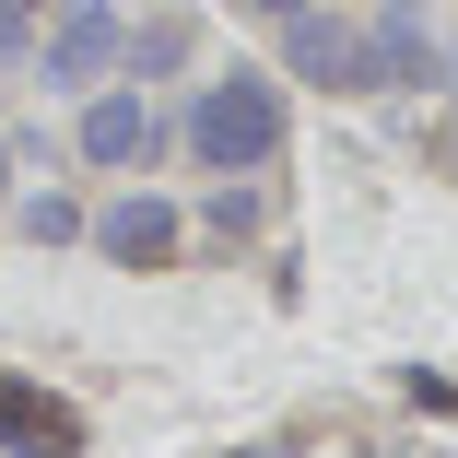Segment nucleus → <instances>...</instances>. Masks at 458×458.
Here are the masks:
<instances>
[{
    "label": "nucleus",
    "mask_w": 458,
    "mask_h": 458,
    "mask_svg": "<svg viewBox=\"0 0 458 458\" xmlns=\"http://www.w3.org/2000/svg\"><path fill=\"white\" fill-rule=\"evenodd\" d=\"M283 141H294V106H283V82L247 71V59L212 71L200 95H189V118H176V153H189L200 176H270Z\"/></svg>",
    "instance_id": "obj_1"
},
{
    "label": "nucleus",
    "mask_w": 458,
    "mask_h": 458,
    "mask_svg": "<svg viewBox=\"0 0 458 458\" xmlns=\"http://www.w3.org/2000/svg\"><path fill=\"white\" fill-rule=\"evenodd\" d=\"M118 0H59V13L36 24V47H24V82H47V95H95V82H118Z\"/></svg>",
    "instance_id": "obj_2"
},
{
    "label": "nucleus",
    "mask_w": 458,
    "mask_h": 458,
    "mask_svg": "<svg viewBox=\"0 0 458 458\" xmlns=\"http://www.w3.org/2000/svg\"><path fill=\"white\" fill-rule=\"evenodd\" d=\"M71 153L95 165V176H153V165L176 153V118H153L141 82H95L82 118H71Z\"/></svg>",
    "instance_id": "obj_3"
},
{
    "label": "nucleus",
    "mask_w": 458,
    "mask_h": 458,
    "mask_svg": "<svg viewBox=\"0 0 458 458\" xmlns=\"http://www.w3.org/2000/svg\"><path fill=\"white\" fill-rule=\"evenodd\" d=\"M82 247H95L106 270H176V247H189V212H176L165 189H141V176H130L118 200L82 212Z\"/></svg>",
    "instance_id": "obj_4"
},
{
    "label": "nucleus",
    "mask_w": 458,
    "mask_h": 458,
    "mask_svg": "<svg viewBox=\"0 0 458 458\" xmlns=\"http://www.w3.org/2000/svg\"><path fill=\"white\" fill-rule=\"evenodd\" d=\"M270 36H283V82H329V95H364V24H352V13H329V0H294Z\"/></svg>",
    "instance_id": "obj_5"
},
{
    "label": "nucleus",
    "mask_w": 458,
    "mask_h": 458,
    "mask_svg": "<svg viewBox=\"0 0 458 458\" xmlns=\"http://www.w3.org/2000/svg\"><path fill=\"white\" fill-rule=\"evenodd\" d=\"M435 13L423 0H377L364 13V95H435Z\"/></svg>",
    "instance_id": "obj_6"
},
{
    "label": "nucleus",
    "mask_w": 458,
    "mask_h": 458,
    "mask_svg": "<svg viewBox=\"0 0 458 458\" xmlns=\"http://www.w3.org/2000/svg\"><path fill=\"white\" fill-rule=\"evenodd\" d=\"M0 458H82V411L36 377H0Z\"/></svg>",
    "instance_id": "obj_7"
},
{
    "label": "nucleus",
    "mask_w": 458,
    "mask_h": 458,
    "mask_svg": "<svg viewBox=\"0 0 458 458\" xmlns=\"http://www.w3.org/2000/svg\"><path fill=\"white\" fill-rule=\"evenodd\" d=\"M189 59H200V13H153V24L118 36V82H141V95H153V82H176Z\"/></svg>",
    "instance_id": "obj_8"
},
{
    "label": "nucleus",
    "mask_w": 458,
    "mask_h": 458,
    "mask_svg": "<svg viewBox=\"0 0 458 458\" xmlns=\"http://www.w3.org/2000/svg\"><path fill=\"white\" fill-rule=\"evenodd\" d=\"M0 224H13L24 247H82V200H71V189H24Z\"/></svg>",
    "instance_id": "obj_9"
},
{
    "label": "nucleus",
    "mask_w": 458,
    "mask_h": 458,
    "mask_svg": "<svg viewBox=\"0 0 458 458\" xmlns=\"http://www.w3.org/2000/svg\"><path fill=\"white\" fill-rule=\"evenodd\" d=\"M200 235H224V247H247V235H259V176H224V189L200 200Z\"/></svg>",
    "instance_id": "obj_10"
},
{
    "label": "nucleus",
    "mask_w": 458,
    "mask_h": 458,
    "mask_svg": "<svg viewBox=\"0 0 458 458\" xmlns=\"http://www.w3.org/2000/svg\"><path fill=\"white\" fill-rule=\"evenodd\" d=\"M47 13H59V0H0V71H24V47H36Z\"/></svg>",
    "instance_id": "obj_11"
},
{
    "label": "nucleus",
    "mask_w": 458,
    "mask_h": 458,
    "mask_svg": "<svg viewBox=\"0 0 458 458\" xmlns=\"http://www.w3.org/2000/svg\"><path fill=\"white\" fill-rule=\"evenodd\" d=\"M13 176H24V165H13V141H0V212H13Z\"/></svg>",
    "instance_id": "obj_12"
},
{
    "label": "nucleus",
    "mask_w": 458,
    "mask_h": 458,
    "mask_svg": "<svg viewBox=\"0 0 458 458\" xmlns=\"http://www.w3.org/2000/svg\"><path fill=\"white\" fill-rule=\"evenodd\" d=\"M247 13H259V24H283V13H294V0H247Z\"/></svg>",
    "instance_id": "obj_13"
},
{
    "label": "nucleus",
    "mask_w": 458,
    "mask_h": 458,
    "mask_svg": "<svg viewBox=\"0 0 458 458\" xmlns=\"http://www.w3.org/2000/svg\"><path fill=\"white\" fill-rule=\"evenodd\" d=\"M235 458H283V446H235Z\"/></svg>",
    "instance_id": "obj_14"
}]
</instances>
